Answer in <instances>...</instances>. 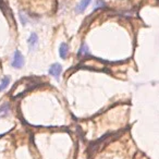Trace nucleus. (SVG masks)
<instances>
[{"label": "nucleus", "instance_id": "f257e3e1", "mask_svg": "<svg viewBox=\"0 0 159 159\" xmlns=\"http://www.w3.org/2000/svg\"><path fill=\"white\" fill-rule=\"evenodd\" d=\"M24 64V58H23L22 53L19 50H16L13 55V59H12V66L16 69H21Z\"/></svg>", "mask_w": 159, "mask_h": 159}, {"label": "nucleus", "instance_id": "f03ea898", "mask_svg": "<svg viewBox=\"0 0 159 159\" xmlns=\"http://www.w3.org/2000/svg\"><path fill=\"white\" fill-rule=\"evenodd\" d=\"M62 72V66L59 63H53L52 66L49 68V74L52 75L55 79L59 80V76Z\"/></svg>", "mask_w": 159, "mask_h": 159}, {"label": "nucleus", "instance_id": "7ed1b4c3", "mask_svg": "<svg viewBox=\"0 0 159 159\" xmlns=\"http://www.w3.org/2000/svg\"><path fill=\"white\" fill-rule=\"evenodd\" d=\"M27 43H29L30 50H34V49L36 48V46H37V44H38L37 35H36L35 33H32L31 36L29 37V39H27Z\"/></svg>", "mask_w": 159, "mask_h": 159}, {"label": "nucleus", "instance_id": "20e7f679", "mask_svg": "<svg viewBox=\"0 0 159 159\" xmlns=\"http://www.w3.org/2000/svg\"><path fill=\"white\" fill-rule=\"evenodd\" d=\"M91 1L92 0H82V1L75 7V12H76V13H82V12H84L85 9H86L89 3H91Z\"/></svg>", "mask_w": 159, "mask_h": 159}, {"label": "nucleus", "instance_id": "39448f33", "mask_svg": "<svg viewBox=\"0 0 159 159\" xmlns=\"http://www.w3.org/2000/svg\"><path fill=\"white\" fill-rule=\"evenodd\" d=\"M69 53V47L66 44H64V43H62L61 45H60L59 47V55L60 57L62 58V59H66V56H68Z\"/></svg>", "mask_w": 159, "mask_h": 159}, {"label": "nucleus", "instance_id": "423d86ee", "mask_svg": "<svg viewBox=\"0 0 159 159\" xmlns=\"http://www.w3.org/2000/svg\"><path fill=\"white\" fill-rule=\"evenodd\" d=\"M10 112V105L8 102H5L3 105L0 106V118L6 117L7 115H9Z\"/></svg>", "mask_w": 159, "mask_h": 159}, {"label": "nucleus", "instance_id": "0eeeda50", "mask_svg": "<svg viewBox=\"0 0 159 159\" xmlns=\"http://www.w3.org/2000/svg\"><path fill=\"white\" fill-rule=\"evenodd\" d=\"M9 83H10V77L9 76H6L5 79L2 80L1 84H0V92H2L3 89H7L8 85H9Z\"/></svg>", "mask_w": 159, "mask_h": 159}, {"label": "nucleus", "instance_id": "6e6552de", "mask_svg": "<svg viewBox=\"0 0 159 159\" xmlns=\"http://www.w3.org/2000/svg\"><path fill=\"white\" fill-rule=\"evenodd\" d=\"M89 53V47H87L86 44H83L80 48V51H79V56H84V55H87Z\"/></svg>", "mask_w": 159, "mask_h": 159}, {"label": "nucleus", "instance_id": "1a4fd4ad", "mask_svg": "<svg viewBox=\"0 0 159 159\" xmlns=\"http://www.w3.org/2000/svg\"><path fill=\"white\" fill-rule=\"evenodd\" d=\"M20 18H21V22H22L23 25H25L27 23V19L26 16H23V13H20Z\"/></svg>", "mask_w": 159, "mask_h": 159}]
</instances>
